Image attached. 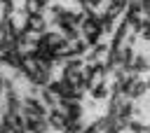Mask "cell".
<instances>
[{"label":"cell","instance_id":"2","mask_svg":"<svg viewBox=\"0 0 150 133\" xmlns=\"http://www.w3.org/2000/svg\"><path fill=\"white\" fill-rule=\"evenodd\" d=\"M47 124L52 126V131H59V133H66L68 131V124H70V119L61 112V110H56V107H52L49 112H47Z\"/></svg>","mask_w":150,"mask_h":133},{"label":"cell","instance_id":"1","mask_svg":"<svg viewBox=\"0 0 150 133\" xmlns=\"http://www.w3.org/2000/svg\"><path fill=\"white\" fill-rule=\"evenodd\" d=\"M47 112L49 110L42 105V100L38 96H30V93L21 96V114L23 117H47Z\"/></svg>","mask_w":150,"mask_h":133},{"label":"cell","instance_id":"3","mask_svg":"<svg viewBox=\"0 0 150 133\" xmlns=\"http://www.w3.org/2000/svg\"><path fill=\"white\" fill-rule=\"evenodd\" d=\"M38 98L42 100V105H45L47 110L56 107V105H59V100H61V98H59V96H56V93L49 89V84H47V86H40V91H38Z\"/></svg>","mask_w":150,"mask_h":133}]
</instances>
